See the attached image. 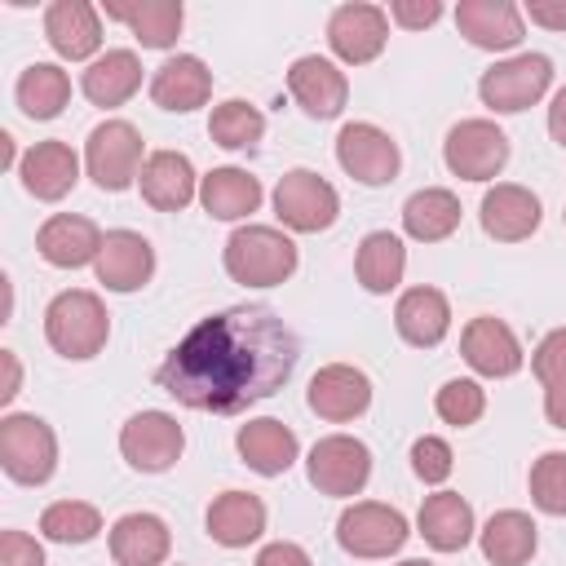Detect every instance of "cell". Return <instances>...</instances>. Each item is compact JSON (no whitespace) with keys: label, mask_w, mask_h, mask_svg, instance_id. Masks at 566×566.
Segmentation results:
<instances>
[{"label":"cell","mask_w":566,"mask_h":566,"mask_svg":"<svg viewBox=\"0 0 566 566\" xmlns=\"http://www.w3.org/2000/svg\"><path fill=\"white\" fill-rule=\"evenodd\" d=\"M199 203L208 217L217 221H243L261 208V181L248 168H212L208 177H199Z\"/></svg>","instance_id":"1f68e13d"},{"label":"cell","mask_w":566,"mask_h":566,"mask_svg":"<svg viewBox=\"0 0 566 566\" xmlns=\"http://www.w3.org/2000/svg\"><path fill=\"white\" fill-rule=\"evenodd\" d=\"M80 88L93 106L111 111V106H124L137 88H142V62L133 49H106L102 57H93L80 75Z\"/></svg>","instance_id":"83f0119b"},{"label":"cell","mask_w":566,"mask_h":566,"mask_svg":"<svg viewBox=\"0 0 566 566\" xmlns=\"http://www.w3.org/2000/svg\"><path fill=\"white\" fill-rule=\"evenodd\" d=\"M208 535L221 548H248L265 535V504L252 491H221L208 504Z\"/></svg>","instance_id":"f1b7e54d"},{"label":"cell","mask_w":566,"mask_h":566,"mask_svg":"<svg viewBox=\"0 0 566 566\" xmlns=\"http://www.w3.org/2000/svg\"><path fill=\"white\" fill-rule=\"evenodd\" d=\"M106 18L124 22L142 49H172L186 22L181 0H142V4H106Z\"/></svg>","instance_id":"e575fe53"},{"label":"cell","mask_w":566,"mask_h":566,"mask_svg":"<svg viewBox=\"0 0 566 566\" xmlns=\"http://www.w3.org/2000/svg\"><path fill=\"white\" fill-rule=\"evenodd\" d=\"M40 535L53 544H88L102 535V513L84 500H53L40 513Z\"/></svg>","instance_id":"74e56055"},{"label":"cell","mask_w":566,"mask_h":566,"mask_svg":"<svg viewBox=\"0 0 566 566\" xmlns=\"http://www.w3.org/2000/svg\"><path fill=\"white\" fill-rule=\"evenodd\" d=\"M18 177H22V190H27V195H35L40 203H57V199H66V195L75 190V181H80V155H75L66 142H57V137L35 142V146L18 159Z\"/></svg>","instance_id":"ffe728a7"},{"label":"cell","mask_w":566,"mask_h":566,"mask_svg":"<svg viewBox=\"0 0 566 566\" xmlns=\"http://www.w3.org/2000/svg\"><path fill=\"white\" fill-rule=\"evenodd\" d=\"M296 332L270 305H230L199 318L159 363L155 385L190 411L239 416L274 398L296 371Z\"/></svg>","instance_id":"6da1fadb"},{"label":"cell","mask_w":566,"mask_h":566,"mask_svg":"<svg viewBox=\"0 0 566 566\" xmlns=\"http://www.w3.org/2000/svg\"><path fill=\"white\" fill-rule=\"evenodd\" d=\"M208 137L226 150H252L261 137H265V115L243 102V97H230L221 106H212V119H208Z\"/></svg>","instance_id":"8d00e7d4"},{"label":"cell","mask_w":566,"mask_h":566,"mask_svg":"<svg viewBox=\"0 0 566 566\" xmlns=\"http://www.w3.org/2000/svg\"><path fill=\"white\" fill-rule=\"evenodd\" d=\"M252 566H314V562H310V553H305L301 544H292V539H274V544H265V548L256 553Z\"/></svg>","instance_id":"f6af8a7d"},{"label":"cell","mask_w":566,"mask_h":566,"mask_svg":"<svg viewBox=\"0 0 566 566\" xmlns=\"http://www.w3.org/2000/svg\"><path fill=\"white\" fill-rule=\"evenodd\" d=\"M234 451H239V460H243L252 473H261V478H279V473H287V469L296 464L301 442H296V433H292L283 420L261 416V420L239 424V433H234Z\"/></svg>","instance_id":"603a6c76"},{"label":"cell","mask_w":566,"mask_h":566,"mask_svg":"<svg viewBox=\"0 0 566 566\" xmlns=\"http://www.w3.org/2000/svg\"><path fill=\"white\" fill-rule=\"evenodd\" d=\"M398 566H433V562H424V557H407V562H398Z\"/></svg>","instance_id":"816d5d0a"},{"label":"cell","mask_w":566,"mask_h":566,"mask_svg":"<svg viewBox=\"0 0 566 566\" xmlns=\"http://www.w3.org/2000/svg\"><path fill=\"white\" fill-rule=\"evenodd\" d=\"M544 416L553 429H566V385H544Z\"/></svg>","instance_id":"681fc988"},{"label":"cell","mask_w":566,"mask_h":566,"mask_svg":"<svg viewBox=\"0 0 566 566\" xmlns=\"http://www.w3.org/2000/svg\"><path fill=\"white\" fill-rule=\"evenodd\" d=\"M478 217H482L486 239H495V243H522V239H531L539 230L544 208H539V195L535 190H526L517 181H495L482 195Z\"/></svg>","instance_id":"e0dca14e"},{"label":"cell","mask_w":566,"mask_h":566,"mask_svg":"<svg viewBox=\"0 0 566 566\" xmlns=\"http://www.w3.org/2000/svg\"><path fill=\"white\" fill-rule=\"evenodd\" d=\"M478 544H482V557L491 566H526L539 548V526L522 509H500L478 531Z\"/></svg>","instance_id":"4dcf8cb0"},{"label":"cell","mask_w":566,"mask_h":566,"mask_svg":"<svg viewBox=\"0 0 566 566\" xmlns=\"http://www.w3.org/2000/svg\"><path fill=\"white\" fill-rule=\"evenodd\" d=\"M305 478L318 495H358L371 478V451L367 442H358L354 433H327L310 447L305 455Z\"/></svg>","instance_id":"9c48e42d"},{"label":"cell","mask_w":566,"mask_h":566,"mask_svg":"<svg viewBox=\"0 0 566 566\" xmlns=\"http://www.w3.org/2000/svg\"><path fill=\"white\" fill-rule=\"evenodd\" d=\"M394 327L407 345L416 349H433L442 345V336L451 332V301L438 287H407L394 305Z\"/></svg>","instance_id":"4316f807"},{"label":"cell","mask_w":566,"mask_h":566,"mask_svg":"<svg viewBox=\"0 0 566 566\" xmlns=\"http://www.w3.org/2000/svg\"><path fill=\"white\" fill-rule=\"evenodd\" d=\"M111 336V314L102 305L97 292L88 287H66L49 301L44 310V340L53 345V354L71 358V363H88L106 349Z\"/></svg>","instance_id":"7a4b0ae2"},{"label":"cell","mask_w":566,"mask_h":566,"mask_svg":"<svg viewBox=\"0 0 566 566\" xmlns=\"http://www.w3.org/2000/svg\"><path fill=\"white\" fill-rule=\"evenodd\" d=\"M186 451V433L168 411H137L119 429V455L137 473H168Z\"/></svg>","instance_id":"8fae6325"},{"label":"cell","mask_w":566,"mask_h":566,"mask_svg":"<svg viewBox=\"0 0 566 566\" xmlns=\"http://www.w3.org/2000/svg\"><path fill=\"white\" fill-rule=\"evenodd\" d=\"M93 270H97V283L106 292H137L155 274V248L137 230H111L102 239V252H97Z\"/></svg>","instance_id":"44dd1931"},{"label":"cell","mask_w":566,"mask_h":566,"mask_svg":"<svg viewBox=\"0 0 566 566\" xmlns=\"http://www.w3.org/2000/svg\"><path fill=\"white\" fill-rule=\"evenodd\" d=\"M531 504L548 517H566V451H544L531 464Z\"/></svg>","instance_id":"ab89813d"},{"label":"cell","mask_w":566,"mask_h":566,"mask_svg":"<svg viewBox=\"0 0 566 566\" xmlns=\"http://www.w3.org/2000/svg\"><path fill=\"white\" fill-rule=\"evenodd\" d=\"M451 469H455V455H451V447H447L442 438L424 433V438L411 442V473H416L424 486H442V482L451 478Z\"/></svg>","instance_id":"60d3db41"},{"label":"cell","mask_w":566,"mask_h":566,"mask_svg":"<svg viewBox=\"0 0 566 566\" xmlns=\"http://www.w3.org/2000/svg\"><path fill=\"white\" fill-rule=\"evenodd\" d=\"M274 217L296 234L332 230L340 217V195L332 181H323L310 168H287L274 186Z\"/></svg>","instance_id":"52a82bcc"},{"label":"cell","mask_w":566,"mask_h":566,"mask_svg":"<svg viewBox=\"0 0 566 566\" xmlns=\"http://www.w3.org/2000/svg\"><path fill=\"white\" fill-rule=\"evenodd\" d=\"M526 18L544 31H566V0H526Z\"/></svg>","instance_id":"bcb514c9"},{"label":"cell","mask_w":566,"mask_h":566,"mask_svg":"<svg viewBox=\"0 0 566 566\" xmlns=\"http://www.w3.org/2000/svg\"><path fill=\"white\" fill-rule=\"evenodd\" d=\"M442 159L460 181H495L509 164V137L495 119H460L442 142Z\"/></svg>","instance_id":"30bf717a"},{"label":"cell","mask_w":566,"mask_h":566,"mask_svg":"<svg viewBox=\"0 0 566 566\" xmlns=\"http://www.w3.org/2000/svg\"><path fill=\"white\" fill-rule=\"evenodd\" d=\"M455 27L473 49H486V53L517 49L522 35H526L522 9L513 0H460L455 4Z\"/></svg>","instance_id":"7402d4cb"},{"label":"cell","mask_w":566,"mask_h":566,"mask_svg":"<svg viewBox=\"0 0 566 566\" xmlns=\"http://www.w3.org/2000/svg\"><path fill=\"white\" fill-rule=\"evenodd\" d=\"M385 13L402 31H424V27H433L442 18V0H394Z\"/></svg>","instance_id":"7bdbcfd3"},{"label":"cell","mask_w":566,"mask_h":566,"mask_svg":"<svg viewBox=\"0 0 566 566\" xmlns=\"http://www.w3.org/2000/svg\"><path fill=\"white\" fill-rule=\"evenodd\" d=\"M548 137L566 150V84L553 93V102H548Z\"/></svg>","instance_id":"7dc6e473"},{"label":"cell","mask_w":566,"mask_h":566,"mask_svg":"<svg viewBox=\"0 0 566 566\" xmlns=\"http://www.w3.org/2000/svg\"><path fill=\"white\" fill-rule=\"evenodd\" d=\"M296 243L274 226H239L221 248L226 274L243 287H279L296 274Z\"/></svg>","instance_id":"3957f363"},{"label":"cell","mask_w":566,"mask_h":566,"mask_svg":"<svg viewBox=\"0 0 566 566\" xmlns=\"http://www.w3.org/2000/svg\"><path fill=\"white\" fill-rule=\"evenodd\" d=\"M13 97H18V106H22L27 119H57L62 106L71 102V75L57 62H31L18 75Z\"/></svg>","instance_id":"d590c367"},{"label":"cell","mask_w":566,"mask_h":566,"mask_svg":"<svg viewBox=\"0 0 566 566\" xmlns=\"http://www.w3.org/2000/svg\"><path fill=\"white\" fill-rule=\"evenodd\" d=\"M0 566H44L40 539H31L27 531H4L0 535Z\"/></svg>","instance_id":"ee69618b"},{"label":"cell","mask_w":566,"mask_h":566,"mask_svg":"<svg viewBox=\"0 0 566 566\" xmlns=\"http://www.w3.org/2000/svg\"><path fill=\"white\" fill-rule=\"evenodd\" d=\"M336 164L358 186H389L398 177L402 155H398V142L385 128H376L367 119H354L336 133Z\"/></svg>","instance_id":"4fadbf2b"},{"label":"cell","mask_w":566,"mask_h":566,"mask_svg":"<svg viewBox=\"0 0 566 566\" xmlns=\"http://www.w3.org/2000/svg\"><path fill=\"white\" fill-rule=\"evenodd\" d=\"M305 402H310V411L318 420L349 424V420H358L371 407V380L354 363H327V367L314 371V380L305 389Z\"/></svg>","instance_id":"5bb4252c"},{"label":"cell","mask_w":566,"mask_h":566,"mask_svg":"<svg viewBox=\"0 0 566 566\" xmlns=\"http://www.w3.org/2000/svg\"><path fill=\"white\" fill-rule=\"evenodd\" d=\"M0 150H4V164H13V133H0Z\"/></svg>","instance_id":"f907efd6"},{"label":"cell","mask_w":566,"mask_h":566,"mask_svg":"<svg viewBox=\"0 0 566 566\" xmlns=\"http://www.w3.org/2000/svg\"><path fill=\"white\" fill-rule=\"evenodd\" d=\"M548 84H553V62L544 53H517V57H504L491 71H482L478 97L495 115H517V111L535 106L548 93Z\"/></svg>","instance_id":"8992f818"},{"label":"cell","mask_w":566,"mask_h":566,"mask_svg":"<svg viewBox=\"0 0 566 566\" xmlns=\"http://www.w3.org/2000/svg\"><path fill=\"white\" fill-rule=\"evenodd\" d=\"M433 411H438L442 424L469 429V424H478L482 411H486V389H482L478 380H469V376H455V380H447V385L433 394Z\"/></svg>","instance_id":"f35d334b"},{"label":"cell","mask_w":566,"mask_h":566,"mask_svg":"<svg viewBox=\"0 0 566 566\" xmlns=\"http://www.w3.org/2000/svg\"><path fill=\"white\" fill-rule=\"evenodd\" d=\"M327 44L345 66H367L389 44V13L380 4H367V0L336 4L327 18Z\"/></svg>","instance_id":"7c38bea8"},{"label":"cell","mask_w":566,"mask_h":566,"mask_svg":"<svg viewBox=\"0 0 566 566\" xmlns=\"http://www.w3.org/2000/svg\"><path fill=\"white\" fill-rule=\"evenodd\" d=\"M407 535H411L407 531V517L394 504H380V500H354L336 517V544L349 557H363V562L394 557L407 544Z\"/></svg>","instance_id":"ba28073f"},{"label":"cell","mask_w":566,"mask_h":566,"mask_svg":"<svg viewBox=\"0 0 566 566\" xmlns=\"http://www.w3.org/2000/svg\"><path fill=\"white\" fill-rule=\"evenodd\" d=\"M102 230L80 217V212H53L40 230H35V252L53 265V270H80V265H97L102 252Z\"/></svg>","instance_id":"d6986e66"},{"label":"cell","mask_w":566,"mask_h":566,"mask_svg":"<svg viewBox=\"0 0 566 566\" xmlns=\"http://www.w3.org/2000/svg\"><path fill=\"white\" fill-rule=\"evenodd\" d=\"M0 469L18 486H44L57 469V433L31 411H9L0 420Z\"/></svg>","instance_id":"277c9868"},{"label":"cell","mask_w":566,"mask_h":566,"mask_svg":"<svg viewBox=\"0 0 566 566\" xmlns=\"http://www.w3.org/2000/svg\"><path fill=\"white\" fill-rule=\"evenodd\" d=\"M402 230L416 243H442L460 230V199L447 186H424L402 203Z\"/></svg>","instance_id":"836d02e7"},{"label":"cell","mask_w":566,"mask_h":566,"mask_svg":"<svg viewBox=\"0 0 566 566\" xmlns=\"http://www.w3.org/2000/svg\"><path fill=\"white\" fill-rule=\"evenodd\" d=\"M44 40L66 62L102 57V13L88 0H53L44 9Z\"/></svg>","instance_id":"ac0fdd59"},{"label":"cell","mask_w":566,"mask_h":566,"mask_svg":"<svg viewBox=\"0 0 566 566\" xmlns=\"http://www.w3.org/2000/svg\"><path fill=\"white\" fill-rule=\"evenodd\" d=\"M0 363H4V389H0V402L9 407L22 389V367H18V354L13 349H0Z\"/></svg>","instance_id":"c3c4849f"},{"label":"cell","mask_w":566,"mask_h":566,"mask_svg":"<svg viewBox=\"0 0 566 566\" xmlns=\"http://www.w3.org/2000/svg\"><path fill=\"white\" fill-rule=\"evenodd\" d=\"M287 93L310 119H336L349 102V80L332 57L305 53L287 66Z\"/></svg>","instance_id":"2e32d148"},{"label":"cell","mask_w":566,"mask_h":566,"mask_svg":"<svg viewBox=\"0 0 566 566\" xmlns=\"http://www.w3.org/2000/svg\"><path fill=\"white\" fill-rule=\"evenodd\" d=\"M460 354H464V363H469L478 376H486V380L517 376L522 363H526V354H522L513 327H509L504 318H495V314H478V318L464 323V332H460Z\"/></svg>","instance_id":"9a60e30c"},{"label":"cell","mask_w":566,"mask_h":566,"mask_svg":"<svg viewBox=\"0 0 566 566\" xmlns=\"http://www.w3.org/2000/svg\"><path fill=\"white\" fill-rule=\"evenodd\" d=\"M106 544L115 566H164L172 553V531L159 513H124L115 517Z\"/></svg>","instance_id":"cb8c5ba5"},{"label":"cell","mask_w":566,"mask_h":566,"mask_svg":"<svg viewBox=\"0 0 566 566\" xmlns=\"http://www.w3.org/2000/svg\"><path fill=\"white\" fill-rule=\"evenodd\" d=\"M142 133L128 119H102L88 142H84V172L93 177L97 190L119 195L142 177Z\"/></svg>","instance_id":"5b68a950"},{"label":"cell","mask_w":566,"mask_h":566,"mask_svg":"<svg viewBox=\"0 0 566 566\" xmlns=\"http://www.w3.org/2000/svg\"><path fill=\"white\" fill-rule=\"evenodd\" d=\"M208 97H212V71H208L203 57H195V53H177V57H168V62L150 75V102H155L159 111L186 115V111H199Z\"/></svg>","instance_id":"d4e9b609"},{"label":"cell","mask_w":566,"mask_h":566,"mask_svg":"<svg viewBox=\"0 0 566 566\" xmlns=\"http://www.w3.org/2000/svg\"><path fill=\"white\" fill-rule=\"evenodd\" d=\"M354 274H358V283H363V292L389 296V292L402 283V274H407V248H402V239L389 234V230L363 234V243H358V252H354Z\"/></svg>","instance_id":"d6a6232c"},{"label":"cell","mask_w":566,"mask_h":566,"mask_svg":"<svg viewBox=\"0 0 566 566\" xmlns=\"http://www.w3.org/2000/svg\"><path fill=\"white\" fill-rule=\"evenodd\" d=\"M531 371L539 385H566V327H553L535 354H531Z\"/></svg>","instance_id":"b9f144b4"},{"label":"cell","mask_w":566,"mask_h":566,"mask_svg":"<svg viewBox=\"0 0 566 566\" xmlns=\"http://www.w3.org/2000/svg\"><path fill=\"white\" fill-rule=\"evenodd\" d=\"M562 221H566V212H562Z\"/></svg>","instance_id":"f5cc1de1"},{"label":"cell","mask_w":566,"mask_h":566,"mask_svg":"<svg viewBox=\"0 0 566 566\" xmlns=\"http://www.w3.org/2000/svg\"><path fill=\"white\" fill-rule=\"evenodd\" d=\"M416 526H420L429 548L460 553L473 539V504L455 491H433V495H424V504L416 513Z\"/></svg>","instance_id":"f546056e"},{"label":"cell","mask_w":566,"mask_h":566,"mask_svg":"<svg viewBox=\"0 0 566 566\" xmlns=\"http://www.w3.org/2000/svg\"><path fill=\"white\" fill-rule=\"evenodd\" d=\"M137 186H142V199L155 212H181L199 195L195 164L181 150H155V155H146V168L137 177Z\"/></svg>","instance_id":"484cf974"}]
</instances>
